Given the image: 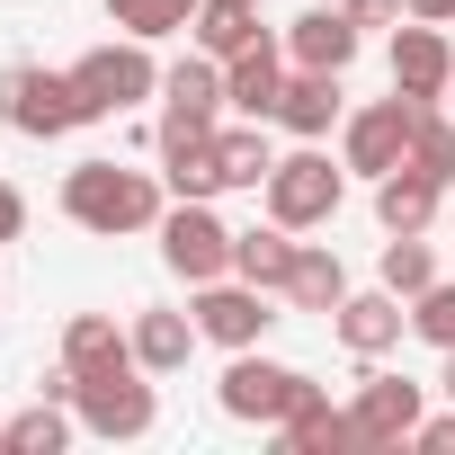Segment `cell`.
<instances>
[{
    "label": "cell",
    "instance_id": "cell-9",
    "mask_svg": "<svg viewBox=\"0 0 455 455\" xmlns=\"http://www.w3.org/2000/svg\"><path fill=\"white\" fill-rule=\"evenodd\" d=\"M411 116H419V99H375V108H357V116H339V161L357 170V179H384V170H402L411 161Z\"/></svg>",
    "mask_w": 455,
    "mask_h": 455
},
{
    "label": "cell",
    "instance_id": "cell-24",
    "mask_svg": "<svg viewBox=\"0 0 455 455\" xmlns=\"http://www.w3.org/2000/svg\"><path fill=\"white\" fill-rule=\"evenodd\" d=\"M214 161H223V188H268L277 143H268L259 116H242V125H214Z\"/></svg>",
    "mask_w": 455,
    "mask_h": 455
},
{
    "label": "cell",
    "instance_id": "cell-18",
    "mask_svg": "<svg viewBox=\"0 0 455 455\" xmlns=\"http://www.w3.org/2000/svg\"><path fill=\"white\" fill-rule=\"evenodd\" d=\"M295 233L268 214V223H251V233H233V277H251V286H268V295H286V277H295Z\"/></svg>",
    "mask_w": 455,
    "mask_h": 455
},
{
    "label": "cell",
    "instance_id": "cell-1",
    "mask_svg": "<svg viewBox=\"0 0 455 455\" xmlns=\"http://www.w3.org/2000/svg\"><path fill=\"white\" fill-rule=\"evenodd\" d=\"M170 205L161 170H134V161H72L63 170V214L99 242H125V233H152Z\"/></svg>",
    "mask_w": 455,
    "mask_h": 455
},
{
    "label": "cell",
    "instance_id": "cell-19",
    "mask_svg": "<svg viewBox=\"0 0 455 455\" xmlns=\"http://www.w3.org/2000/svg\"><path fill=\"white\" fill-rule=\"evenodd\" d=\"M277 125L295 143H322L339 125V72H286V99H277Z\"/></svg>",
    "mask_w": 455,
    "mask_h": 455
},
{
    "label": "cell",
    "instance_id": "cell-15",
    "mask_svg": "<svg viewBox=\"0 0 455 455\" xmlns=\"http://www.w3.org/2000/svg\"><path fill=\"white\" fill-rule=\"evenodd\" d=\"M357 45H366V28L339 10V0H322V10H304V19L286 28V63H295V72H348Z\"/></svg>",
    "mask_w": 455,
    "mask_h": 455
},
{
    "label": "cell",
    "instance_id": "cell-37",
    "mask_svg": "<svg viewBox=\"0 0 455 455\" xmlns=\"http://www.w3.org/2000/svg\"><path fill=\"white\" fill-rule=\"evenodd\" d=\"M446 99H455V90H446Z\"/></svg>",
    "mask_w": 455,
    "mask_h": 455
},
{
    "label": "cell",
    "instance_id": "cell-21",
    "mask_svg": "<svg viewBox=\"0 0 455 455\" xmlns=\"http://www.w3.org/2000/svg\"><path fill=\"white\" fill-rule=\"evenodd\" d=\"M268 28H259V0H205V10L188 19V45L196 54H214V63H233L242 45H259Z\"/></svg>",
    "mask_w": 455,
    "mask_h": 455
},
{
    "label": "cell",
    "instance_id": "cell-31",
    "mask_svg": "<svg viewBox=\"0 0 455 455\" xmlns=\"http://www.w3.org/2000/svg\"><path fill=\"white\" fill-rule=\"evenodd\" d=\"M357 28H402V0H339Z\"/></svg>",
    "mask_w": 455,
    "mask_h": 455
},
{
    "label": "cell",
    "instance_id": "cell-2",
    "mask_svg": "<svg viewBox=\"0 0 455 455\" xmlns=\"http://www.w3.org/2000/svg\"><path fill=\"white\" fill-rule=\"evenodd\" d=\"M72 375H81V393H72V411H81V437L134 446V437H152V428H161V393H152V375H143L134 357L72 366Z\"/></svg>",
    "mask_w": 455,
    "mask_h": 455
},
{
    "label": "cell",
    "instance_id": "cell-25",
    "mask_svg": "<svg viewBox=\"0 0 455 455\" xmlns=\"http://www.w3.org/2000/svg\"><path fill=\"white\" fill-rule=\"evenodd\" d=\"M152 152H161V188H170V196H223L214 134H179V143H152Z\"/></svg>",
    "mask_w": 455,
    "mask_h": 455
},
{
    "label": "cell",
    "instance_id": "cell-6",
    "mask_svg": "<svg viewBox=\"0 0 455 455\" xmlns=\"http://www.w3.org/2000/svg\"><path fill=\"white\" fill-rule=\"evenodd\" d=\"M322 384L304 375V366H277V357H259V348H233V366H223V384H214V402H223V419H242V428H277L295 402H313Z\"/></svg>",
    "mask_w": 455,
    "mask_h": 455
},
{
    "label": "cell",
    "instance_id": "cell-34",
    "mask_svg": "<svg viewBox=\"0 0 455 455\" xmlns=\"http://www.w3.org/2000/svg\"><path fill=\"white\" fill-rule=\"evenodd\" d=\"M437 384H446V402H455V348H446V375H437Z\"/></svg>",
    "mask_w": 455,
    "mask_h": 455
},
{
    "label": "cell",
    "instance_id": "cell-3",
    "mask_svg": "<svg viewBox=\"0 0 455 455\" xmlns=\"http://www.w3.org/2000/svg\"><path fill=\"white\" fill-rule=\"evenodd\" d=\"M152 233H161V268L170 277H188V286L233 277V223L214 214V196H170Z\"/></svg>",
    "mask_w": 455,
    "mask_h": 455
},
{
    "label": "cell",
    "instance_id": "cell-33",
    "mask_svg": "<svg viewBox=\"0 0 455 455\" xmlns=\"http://www.w3.org/2000/svg\"><path fill=\"white\" fill-rule=\"evenodd\" d=\"M402 19H428V28H455V0H402Z\"/></svg>",
    "mask_w": 455,
    "mask_h": 455
},
{
    "label": "cell",
    "instance_id": "cell-32",
    "mask_svg": "<svg viewBox=\"0 0 455 455\" xmlns=\"http://www.w3.org/2000/svg\"><path fill=\"white\" fill-rule=\"evenodd\" d=\"M19 233H28V196L0 179V242H19Z\"/></svg>",
    "mask_w": 455,
    "mask_h": 455
},
{
    "label": "cell",
    "instance_id": "cell-8",
    "mask_svg": "<svg viewBox=\"0 0 455 455\" xmlns=\"http://www.w3.org/2000/svg\"><path fill=\"white\" fill-rule=\"evenodd\" d=\"M223 63L214 54H179V63H161V125H152V143H179V134H214L223 125Z\"/></svg>",
    "mask_w": 455,
    "mask_h": 455
},
{
    "label": "cell",
    "instance_id": "cell-35",
    "mask_svg": "<svg viewBox=\"0 0 455 455\" xmlns=\"http://www.w3.org/2000/svg\"><path fill=\"white\" fill-rule=\"evenodd\" d=\"M446 223H455V188H446Z\"/></svg>",
    "mask_w": 455,
    "mask_h": 455
},
{
    "label": "cell",
    "instance_id": "cell-27",
    "mask_svg": "<svg viewBox=\"0 0 455 455\" xmlns=\"http://www.w3.org/2000/svg\"><path fill=\"white\" fill-rule=\"evenodd\" d=\"M205 10V0H108V19H116V36H143V45H161V36H188V19Z\"/></svg>",
    "mask_w": 455,
    "mask_h": 455
},
{
    "label": "cell",
    "instance_id": "cell-20",
    "mask_svg": "<svg viewBox=\"0 0 455 455\" xmlns=\"http://www.w3.org/2000/svg\"><path fill=\"white\" fill-rule=\"evenodd\" d=\"M277 446H295V455H348V446H366V437H357L348 411H331V393H313V402H295V411L277 419Z\"/></svg>",
    "mask_w": 455,
    "mask_h": 455
},
{
    "label": "cell",
    "instance_id": "cell-30",
    "mask_svg": "<svg viewBox=\"0 0 455 455\" xmlns=\"http://www.w3.org/2000/svg\"><path fill=\"white\" fill-rule=\"evenodd\" d=\"M411 339H428L437 357L455 348V286H446V277H437L428 295H411Z\"/></svg>",
    "mask_w": 455,
    "mask_h": 455
},
{
    "label": "cell",
    "instance_id": "cell-26",
    "mask_svg": "<svg viewBox=\"0 0 455 455\" xmlns=\"http://www.w3.org/2000/svg\"><path fill=\"white\" fill-rule=\"evenodd\" d=\"M375 286H393L402 304H411V295H428V286H437V251H428V233H384Z\"/></svg>",
    "mask_w": 455,
    "mask_h": 455
},
{
    "label": "cell",
    "instance_id": "cell-10",
    "mask_svg": "<svg viewBox=\"0 0 455 455\" xmlns=\"http://www.w3.org/2000/svg\"><path fill=\"white\" fill-rule=\"evenodd\" d=\"M348 419H357L366 446H402V437H419V419H428V384L384 375V366L366 357V375H357V393H348Z\"/></svg>",
    "mask_w": 455,
    "mask_h": 455
},
{
    "label": "cell",
    "instance_id": "cell-16",
    "mask_svg": "<svg viewBox=\"0 0 455 455\" xmlns=\"http://www.w3.org/2000/svg\"><path fill=\"white\" fill-rule=\"evenodd\" d=\"M125 339H134V366L143 375H179L188 357H196V313H170V304H143L134 322H125Z\"/></svg>",
    "mask_w": 455,
    "mask_h": 455
},
{
    "label": "cell",
    "instance_id": "cell-5",
    "mask_svg": "<svg viewBox=\"0 0 455 455\" xmlns=\"http://www.w3.org/2000/svg\"><path fill=\"white\" fill-rule=\"evenodd\" d=\"M72 90H81V116L99 125V116H125V108L161 99V63H152L143 36H116V45H90L72 63Z\"/></svg>",
    "mask_w": 455,
    "mask_h": 455
},
{
    "label": "cell",
    "instance_id": "cell-4",
    "mask_svg": "<svg viewBox=\"0 0 455 455\" xmlns=\"http://www.w3.org/2000/svg\"><path fill=\"white\" fill-rule=\"evenodd\" d=\"M268 214L286 223V233H322V223L339 214V196H348V161H331L322 143H304V152H277V170H268Z\"/></svg>",
    "mask_w": 455,
    "mask_h": 455
},
{
    "label": "cell",
    "instance_id": "cell-29",
    "mask_svg": "<svg viewBox=\"0 0 455 455\" xmlns=\"http://www.w3.org/2000/svg\"><path fill=\"white\" fill-rule=\"evenodd\" d=\"M411 170H428V179L455 188V116L446 108H419L411 116Z\"/></svg>",
    "mask_w": 455,
    "mask_h": 455
},
{
    "label": "cell",
    "instance_id": "cell-14",
    "mask_svg": "<svg viewBox=\"0 0 455 455\" xmlns=\"http://www.w3.org/2000/svg\"><path fill=\"white\" fill-rule=\"evenodd\" d=\"M286 45L277 36H259V45H242L233 63H223V99H233V116H259V125H277V99H286Z\"/></svg>",
    "mask_w": 455,
    "mask_h": 455
},
{
    "label": "cell",
    "instance_id": "cell-12",
    "mask_svg": "<svg viewBox=\"0 0 455 455\" xmlns=\"http://www.w3.org/2000/svg\"><path fill=\"white\" fill-rule=\"evenodd\" d=\"M384 63H393V90L419 99V108H437V99L455 90V45H446V28H428V19H402L393 45H384Z\"/></svg>",
    "mask_w": 455,
    "mask_h": 455
},
{
    "label": "cell",
    "instance_id": "cell-36",
    "mask_svg": "<svg viewBox=\"0 0 455 455\" xmlns=\"http://www.w3.org/2000/svg\"><path fill=\"white\" fill-rule=\"evenodd\" d=\"M0 437H10V411H0Z\"/></svg>",
    "mask_w": 455,
    "mask_h": 455
},
{
    "label": "cell",
    "instance_id": "cell-11",
    "mask_svg": "<svg viewBox=\"0 0 455 455\" xmlns=\"http://www.w3.org/2000/svg\"><path fill=\"white\" fill-rule=\"evenodd\" d=\"M196 331L214 339V348H259L268 331H277V313H268V286H251V277H214V286H196Z\"/></svg>",
    "mask_w": 455,
    "mask_h": 455
},
{
    "label": "cell",
    "instance_id": "cell-23",
    "mask_svg": "<svg viewBox=\"0 0 455 455\" xmlns=\"http://www.w3.org/2000/svg\"><path fill=\"white\" fill-rule=\"evenodd\" d=\"M286 304H295V313H339V304H348V268H339V251H331V242H304V251H295Z\"/></svg>",
    "mask_w": 455,
    "mask_h": 455
},
{
    "label": "cell",
    "instance_id": "cell-13",
    "mask_svg": "<svg viewBox=\"0 0 455 455\" xmlns=\"http://www.w3.org/2000/svg\"><path fill=\"white\" fill-rule=\"evenodd\" d=\"M331 331H339V348L366 366V357H384V348H402V331H411V304L393 295V286H348V304L331 313Z\"/></svg>",
    "mask_w": 455,
    "mask_h": 455
},
{
    "label": "cell",
    "instance_id": "cell-7",
    "mask_svg": "<svg viewBox=\"0 0 455 455\" xmlns=\"http://www.w3.org/2000/svg\"><path fill=\"white\" fill-rule=\"evenodd\" d=\"M0 125L28 134V143H54V134L90 125V116H81V90H72V63H63V72L10 63V72H0Z\"/></svg>",
    "mask_w": 455,
    "mask_h": 455
},
{
    "label": "cell",
    "instance_id": "cell-22",
    "mask_svg": "<svg viewBox=\"0 0 455 455\" xmlns=\"http://www.w3.org/2000/svg\"><path fill=\"white\" fill-rule=\"evenodd\" d=\"M72 437H81V411L36 393L28 411H10V437H0V455H63Z\"/></svg>",
    "mask_w": 455,
    "mask_h": 455
},
{
    "label": "cell",
    "instance_id": "cell-28",
    "mask_svg": "<svg viewBox=\"0 0 455 455\" xmlns=\"http://www.w3.org/2000/svg\"><path fill=\"white\" fill-rule=\"evenodd\" d=\"M108 357H134L125 322L116 313H72L63 322V366H108Z\"/></svg>",
    "mask_w": 455,
    "mask_h": 455
},
{
    "label": "cell",
    "instance_id": "cell-17",
    "mask_svg": "<svg viewBox=\"0 0 455 455\" xmlns=\"http://www.w3.org/2000/svg\"><path fill=\"white\" fill-rule=\"evenodd\" d=\"M437 214H446V179H428L411 161L375 179V223H384V233H428Z\"/></svg>",
    "mask_w": 455,
    "mask_h": 455
}]
</instances>
